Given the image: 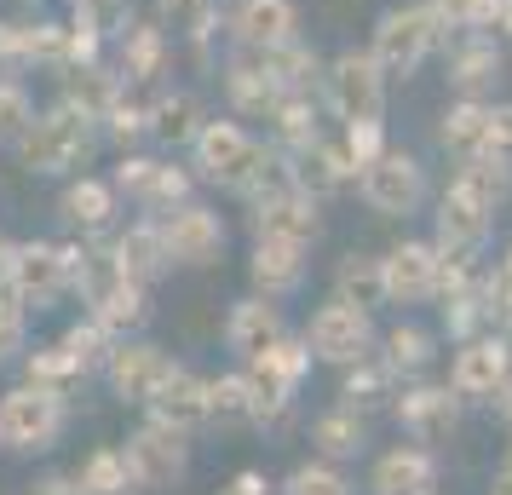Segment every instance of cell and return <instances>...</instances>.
I'll list each match as a JSON object with an SVG mask.
<instances>
[{
  "label": "cell",
  "instance_id": "50",
  "mask_svg": "<svg viewBox=\"0 0 512 495\" xmlns=\"http://www.w3.org/2000/svg\"><path fill=\"white\" fill-rule=\"evenodd\" d=\"M29 495H81V484H75V478H41Z\"/></svg>",
  "mask_w": 512,
  "mask_h": 495
},
{
  "label": "cell",
  "instance_id": "40",
  "mask_svg": "<svg viewBox=\"0 0 512 495\" xmlns=\"http://www.w3.org/2000/svg\"><path fill=\"white\" fill-rule=\"evenodd\" d=\"M282 495H351V484H346V472L334 467V461H305V467L288 472Z\"/></svg>",
  "mask_w": 512,
  "mask_h": 495
},
{
  "label": "cell",
  "instance_id": "48",
  "mask_svg": "<svg viewBox=\"0 0 512 495\" xmlns=\"http://www.w3.org/2000/svg\"><path fill=\"white\" fill-rule=\"evenodd\" d=\"M484 150L512 167V104H489V144Z\"/></svg>",
  "mask_w": 512,
  "mask_h": 495
},
{
  "label": "cell",
  "instance_id": "45",
  "mask_svg": "<svg viewBox=\"0 0 512 495\" xmlns=\"http://www.w3.org/2000/svg\"><path fill=\"white\" fill-rule=\"evenodd\" d=\"M484 306H489V323H512V248L501 254L495 265V277L484 288Z\"/></svg>",
  "mask_w": 512,
  "mask_h": 495
},
{
  "label": "cell",
  "instance_id": "25",
  "mask_svg": "<svg viewBox=\"0 0 512 495\" xmlns=\"http://www.w3.org/2000/svg\"><path fill=\"white\" fill-rule=\"evenodd\" d=\"M93 317L104 323V329L116 334H133L150 323V300H144V283H133V277H121V271H110V283L93 288Z\"/></svg>",
  "mask_w": 512,
  "mask_h": 495
},
{
  "label": "cell",
  "instance_id": "36",
  "mask_svg": "<svg viewBox=\"0 0 512 495\" xmlns=\"http://www.w3.org/2000/svg\"><path fill=\"white\" fill-rule=\"evenodd\" d=\"M116 346H121V340H116L110 329H104L98 317H87V323H75V329L64 334V352H70L75 363H81V375H93V369H104Z\"/></svg>",
  "mask_w": 512,
  "mask_h": 495
},
{
  "label": "cell",
  "instance_id": "27",
  "mask_svg": "<svg viewBox=\"0 0 512 495\" xmlns=\"http://www.w3.org/2000/svg\"><path fill=\"white\" fill-rule=\"evenodd\" d=\"M334 300H346V306H357V311L392 306V294H386V265L374 260V254H346L340 271H334Z\"/></svg>",
  "mask_w": 512,
  "mask_h": 495
},
{
  "label": "cell",
  "instance_id": "41",
  "mask_svg": "<svg viewBox=\"0 0 512 495\" xmlns=\"http://www.w3.org/2000/svg\"><path fill=\"white\" fill-rule=\"evenodd\" d=\"M121 64H127V75H139V81L162 70V29L156 24L127 29V41H121Z\"/></svg>",
  "mask_w": 512,
  "mask_h": 495
},
{
  "label": "cell",
  "instance_id": "44",
  "mask_svg": "<svg viewBox=\"0 0 512 495\" xmlns=\"http://www.w3.org/2000/svg\"><path fill=\"white\" fill-rule=\"evenodd\" d=\"M24 334H29V306L12 288H0V363L24 352Z\"/></svg>",
  "mask_w": 512,
  "mask_h": 495
},
{
  "label": "cell",
  "instance_id": "23",
  "mask_svg": "<svg viewBox=\"0 0 512 495\" xmlns=\"http://www.w3.org/2000/svg\"><path fill=\"white\" fill-rule=\"evenodd\" d=\"M144 409H150V421L179 426V432H196V426L208 421V380L190 375V369H173V375L162 380V392L144 403Z\"/></svg>",
  "mask_w": 512,
  "mask_h": 495
},
{
  "label": "cell",
  "instance_id": "49",
  "mask_svg": "<svg viewBox=\"0 0 512 495\" xmlns=\"http://www.w3.org/2000/svg\"><path fill=\"white\" fill-rule=\"evenodd\" d=\"M225 495H271V484H265V472H236Z\"/></svg>",
  "mask_w": 512,
  "mask_h": 495
},
{
  "label": "cell",
  "instance_id": "39",
  "mask_svg": "<svg viewBox=\"0 0 512 495\" xmlns=\"http://www.w3.org/2000/svg\"><path fill=\"white\" fill-rule=\"evenodd\" d=\"M29 380H35V386H52V392H64L70 380H81V363L64 352V340H52V346H35V357H29Z\"/></svg>",
  "mask_w": 512,
  "mask_h": 495
},
{
  "label": "cell",
  "instance_id": "35",
  "mask_svg": "<svg viewBox=\"0 0 512 495\" xmlns=\"http://www.w3.org/2000/svg\"><path fill=\"white\" fill-rule=\"evenodd\" d=\"M426 6H432V18L443 24V35L489 29V24H501V12H507V0H426Z\"/></svg>",
  "mask_w": 512,
  "mask_h": 495
},
{
  "label": "cell",
  "instance_id": "11",
  "mask_svg": "<svg viewBox=\"0 0 512 495\" xmlns=\"http://www.w3.org/2000/svg\"><path fill=\"white\" fill-rule=\"evenodd\" d=\"M156 225H162V242H167V260L173 265H213L225 254V219L213 208H202V202H179Z\"/></svg>",
  "mask_w": 512,
  "mask_h": 495
},
{
  "label": "cell",
  "instance_id": "19",
  "mask_svg": "<svg viewBox=\"0 0 512 495\" xmlns=\"http://www.w3.org/2000/svg\"><path fill=\"white\" fill-rule=\"evenodd\" d=\"M374 495H432L438 490V461L426 444H397L374 461V478H369Z\"/></svg>",
  "mask_w": 512,
  "mask_h": 495
},
{
  "label": "cell",
  "instance_id": "47",
  "mask_svg": "<svg viewBox=\"0 0 512 495\" xmlns=\"http://www.w3.org/2000/svg\"><path fill=\"white\" fill-rule=\"evenodd\" d=\"M150 173H156L150 156H121V167H116V179H110V185H116L121 196H133V202H139L144 185H150Z\"/></svg>",
  "mask_w": 512,
  "mask_h": 495
},
{
  "label": "cell",
  "instance_id": "4",
  "mask_svg": "<svg viewBox=\"0 0 512 495\" xmlns=\"http://www.w3.org/2000/svg\"><path fill=\"white\" fill-rule=\"evenodd\" d=\"M70 421V409H64V392H52V386H12L6 398H0V438L6 449H18V455H41V449L58 444V432Z\"/></svg>",
  "mask_w": 512,
  "mask_h": 495
},
{
  "label": "cell",
  "instance_id": "6",
  "mask_svg": "<svg viewBox=\"0 0 512 495\" xmlns=\"http://www.w3.org/2000/svg\"><path fill=\"white\" fill-rule=\"evenodd\" d=\"M323 93L340 121H380L386 116V70L374 52H340L323 75Z\"/></svg>",
  "mask_w": 512,
  "mask_h": 495
},
{
  "label": "cell",
  "instance_id": "17",
  "mask_svg": "<svg viewBox=\"0 0 512 495\" xmlns=\"http://www.w3.org/2000/svg\"><path fill=\"white\" fill-rule=\"evenodd\" d=\"M231 35L236 47H254V52L288 47V41H300V6L294 0H236Z\"/></svg>",
  "mask_w": 512,
  "mask_h": 495
},
{
  "label": "cell",
  "instance_id": "42",
  "mask_svg": "<svg viewBox=\"0 0 512 495\" xmlns=\"http://www.w3.org/2000/svg\"><path fill=\"white\" fill-rule=\"evenodd\" d=\"M35 121V98L18 81H0V144H18Z\"/></svg>",
  "mask_w": 512,
  "mask_h": 495
},
{
  "label": "cell",
  "instance_id": "8",
  "mask_svg": "<svg viewBox=\"0 0 512 495\" xmlns=\"http://www.w3.org/2000/svg\"><path fill=\"white\" fill-rule=\"evenodd\" d=\"M357 190L380 219H409V213L426 202V167L409 156V150H386L380 162H369L357 173Z\"/></svg>",
  "mask_w": 512,
  "mask_h": 495
},
{
  "label": "cell",
  "instance_id": "20",
  "mask_svg": "<svg viewBox=\"0 0 512 495\" xmlns=\"http://www.w3.org/2000/svg\"><path fill=\"white\" fill-rule=\"evenodd\" d=\"M282 334H288V329H282V311H277V300H265V294L236 300L231 317H225V346H231L242 363H248V357H259V352H271Z\"/></svg>",
  "mask_w": 512,
  "mask_h": 495
},
{
  "label": "cell",
  "instance_id": "33",
  "mask_svg": "<svg viewBox=\"0 0 512 495\" xmlns=\"http://www.w3.org/2000/svg\"><path fill=\"white\" fill-rule=\"evenodd\" d=\"M340 398L351 403V409H369V403L380 398H397V369L386 363V357H363V363H351L346 369V392Z\"/></svg>",
  "mask_w": 512,
  "mask_h": 495
},
{
  "label": "cell",
  "instance_id": "21",
  "mask_svg": "<svg viewBox=\"0 0 512 495\" xmlns=\"http://www.w3.org/2000/svg\"><path fill=\"white\" fill-rule=\"evenodd\" d=\"M501 41H489V29H472L461 35V47L449 52V87L461 98H484L495 81H501Z\"/></svg>",
  "mask_w": 512,
  "mask_h": 495
},
{
  "label": "cell",
  "instance_id": "37",
  "mask_svg": "<svg viewBox=\"0 0 512 495\" xmlns=\"http://www.w3.org/2000/svg\"><path fill=\"white\" fill-rule=\"evenodd\" d=\"M179 202H190V173L173 162H156V173H150V185H144L139 208H150V219H162V213H173Z\"/></svg>",
  "mask_w": 512,
  "mask_h": 495
},
{
  "label": "cell",
  "instance_id": "38",
  "mask_svg": "<svg viewBox=\"0 0 512 495\" xmlns=\"http://www.w3.org/2000/svg\"><path fill=\"white\" fill-rule=\"evenodd\" d=\"M386 363H392L397 375H420V369L432 363V334L415 329V323H409V329H392L386 334Z\"/></svg>",
  "mask_w": 512,
  "mask_h": 495
},
{
  "label": "cell",
  "instance_id": "16",
  "mask_svg": "<svg viewBox=\"0 0 512 495\" xmlns=\"http://www.w3.org/2000/svg\"><path fill=\"white\" fill-rule=\"evenodd\" d=\"M489 225H495V213L478 208L472 196H461V190L449 185V190H443V202H438V254H443V260L472 265L478 254H484Z\"/></svg>",
  "mask_w": 512,
  "mask_h": 495
},
{
  "label": "cell",
  "instance_id": "29",
  "mask_svg": "<svg viewBox=\"0 0 512 495\" xmlns=\"http://www.w3.org/2000/svg\"><path fill=\"white\" fill-rule=\"evenodd\" d=\"M311 444L323 449V461H351V455L369 449V421L351 403H340V409H328V415L311 421Z\"/></svg>",
  "mask_w": 512,
  "mask_h": 495
},
{
  "label": "cell",
  "instance_id": "1",
  "mask_svg": "<svg viewBox=\"0 0 512 495\" xmlns=\"http://www.w3.org/2000/svg\"><path fill=\"white\" fill-rule=\"evenodd\" d=\"M93 144H98V121L87 116V110H75V104H52L47 116L29 121V133L18 139V156H24L29 173L58 179V173L87 167Z\"/></svg>",
  "mask_w": 512,
  "mask_h": 495
},
{
  "label": "cell",
  "instance_id": "14",
  "mask_svg": "<svg viewBox=\"0 0 512 495\" xmlns=\"http://www.w3.org/2000/svg\"><path fill=\"white\" fill-rule=\"evenodd\" d=\"M173 369H179V363H173L162 346H150V340H121L116 352H110V363H104V380H110V392H116L121 403H150Z\"/></svg>",
  "mask_w": 512,
  "mask_h": 495
},
{
  "label": "cell",
  "instance_id": "18",
  "mask_svg": "<svg viewBox=\"0 0 512 495\" xmlns=\"http://www.w3.org/2000/svg\"><path fill=\"white\" fill-rule=\"evenodd\" d=\"M248 277H254V294H265V300L294 294L300 277H305V242H288V236H254Z\"/></svg>",
  "mask_w": 512,
  "mask_h": 495
},
{
  "label": "cell",
  "instance_id": "28",
  "mask_svg": "<svg viewBox=\"0 0 512 495\" xmlns=\"http://www.w3.org/2000/svg\"><path fill=\"white\" fill-rule=\"evenodd\" d=\"M449 185L461 190V196H472L478 208H501L512 196V167L501 162V156H489V150H478V156H461V167H455V179Z\"/></svg>",
  "mask_w": 512,
  "mask_h": 495
},
{
  "label": "cell",
  "instance_id": "56",
  "mask_svg": "<svg viewBox=\"0 0 512 495\" xmlns=\"http://www.w3.org/2000/svg\"><path fill=\"white\" fill-rule=\"evenodd\" d=\"M0 47H6V24H0Z\"/></svg>",
  "mask_w": 512,
  "mask_h": 495
},
{
  "label": "cell",
  "instance_id": "46",
  "mask_svg": "<svg viewBox=\"0 0 512 495\" xmlns=\"http://www.w3.org/2000/svg\"><path fill=\"white\" fill-rule=\"evenodd\" d=\"M104 121H110V133H116L121 144H133L139 133H150V110H144V104H127V98H116V104L104 110Z\"/></svg>",
  "mask_w": 512,
  "mask_h": 495
},
{
  "label": "cell",
  "instance_id": "10",
  "mask_svg": "<svg viewBox=\"0 0 512 495\" xmlns=\"http://www.w3.org/2000/svg\"><path fill=\"white\" fill-rule=\"evenodd\" d=\"M190 432L179 426H162V421H144L133 438H127V461L139 472L144 490H173V484H185L190 472Z\"/></svg>",
  "mask_w": 512,
  "mask_h": 495
},
{
  "label": "cell",
  "instance_id": "5",
  "mask_svg": "<svg viewBox=\"0 0 512 495\" xmlns=\"http://www.w3.org/2000/svg\"><path fill=\"white\" fill-rule=\"evenodd\" d=\"M6 288L35 311L58 306L75 288V248H58V242H18V248H12V265H6Z\"/></svg>",
  "mask_w": 512,
  "mask_h": 495
},
{
  "label": "cell",
  "instance_id": "57",
  "mask_svg": "<svg viewBox=\"0 0 512 495\" xmlns=\"http://www.w3.org/2000/svg\"><path fill=\"white\" fill-rule=\"evenodd\" d=\"M0 449H6V438H0Z\"/></svg>",
  "mask_w": 512,
  "mask_h": 495
},
{
  "label": "cell",
  "instance_id": "30",
  "mask_svg": "<svg viewBox=\"0 0 512 495\" xmlns=\"http://www.w3.org/2000/svg\"><path fill=\"white\" fill-rule=\"evenodd\" d=\"M75 484H81V495H144L127 449H93L75 472Z\"/></svg>",
  "mask_w": 512,
  "mask_h": 495
},
{
  "label": "cell",
  "instance_id": "15",
  "mask_svg": "<svg viewBox=\"0 0 512 495\" xmlns=\"http://www.w3.org/2000/svg\"><path fill=\"white\" fill-rule=\"evenodd\" d=\"M397 421L415 444H443L461 426V392L455 386H403L397 392Z\"/></svg>",
  "mask_w": 512,
  "mask_h": 495
},
{
  "label": "cell",
  "instance_id": "7",
  "mask_svg": "<svg viewBox=\"0 0 512 495\" xmlns=\"http://www.w3.org/2000/svg\"><path fill=\"white\" fill-rule=\"evenodd\" d=\"M305 346L317 363H334V369H351V363H363L374 357V323L369 311L346 306V300H328L317 306V317L305 323Z\"/></svg>",
  "mask_w": 512,
  "mask_h": 495
},
{
  "label": "cell",
  "instance_id": "13",
  "mask_svg": "<svg viewBox=\"0 0 512 495\" xmlns=\"http://www.w3.org/2000/svg\"><path fill=\"white\" fill-rule=\"evenodd\" d=\"M512 380V340L507 334H472L461 340V352L449 363V386L461 398H495Z\"/></svg>",
  "mask_w": 512,
  "mask_h": 495
},
{
  "label": "cell",
  "instance_id": "12",
  "mask_svg": "<svg viewBox=\"0 0 512 495\" xmlns=\"http://www.w3.org/2000/svg\"><path fill=\"white\" fill-rule=\"evenodd\" d=\"M386 265V294H392V306H426V300H438L443 288V254L438 242H397L380 254Z\"/></svg>",
  "mask_w": 512,
  "mask_h": 495
},
{
  "label": "cell",
  "instance_id": "31",
  "mask_svg": "<svg viewBox=\"0 0 512 495\" xmlns=\"http://www.w3.org/2000/svg\"><path fill=\"white\" fill-rule=\"evenodd\" d=\"M443 144L455 156H478L489 144V98H455L443 116Z\"/></svg>",
  "mask_w": 512,
  "mask_h": 495
},
{
  "label": "cell",
  "instance_id": "24",
  "mask_svg": "<svg viewBox=\"0 0 512 495\" xmlns=\"http://www.w3.org/2000/svg\"><path fill=\"white\" fill-rule=\"evenodd\" d=\"M254 236H288V242L311 248V236H317V196L311 190H282V196L254 202Z\"/></svg>",
  "mask_w": 512,
  "mask_h": 495
},
{
  "label": "cell",
  "instance_id": "52",
  "mask_svg": "<svg viewBox=\"0 0 512 495\" xmlns=\"http://www.w3.org/2000/svg\"><path fill=\"white\" fill-rule=\"evenodd\" d=\"M495 484H507V490H512V455L501 461V472H495Z\"/></svg>",
  "mask_w": 512,
  "mask_h": 495
},
{
  "label": "cell",
  "instance_id": "22",
  "mask_svg": "<svg viewBox=\"0 0 512 495\" xmlns=\"http://www.w3.org/2000/svg\"><path fill=\"white\" fill-rule=\"evenodd\" d=\"M167 242H162V225L156 219H139V225H127V231L116 236V248H110V271H121V277H133V283H156L167 271Z\"/></svg>",
  "mask_w": 512,
  "mask_h": 495
},
{
  "label": "cell",
  "instance_id": "26",
  "mask_svg": "<svg viewBox=\"0 0 512 495\" xmlns=\"http://www.w3.org/2000/svg\"><path fill=\"white\" fill-rule=\"evenodd\" d=\"M116 196H121V190L110 185V179H87V173H81V179H70V185H64L58 213L70 219L75 231H104V225L116 219Z\"/></svg>",
  "mask_w": 512,
  "mask_h": 495
},
{
  "label": "cell",
  "instance_id": "55",
  "mask_svg": "<svg viewBox=\"0 0 512 495\" xmlns=\"http://www.w3.org/2000/svg\"><path fill=\"white\" fill-rule=\"evenodd\" d=\"M75 6H98V0H75Z\"/></svg>",
  "mask_w": 512,
  "mask_h": 495
},
{
  "label": "cell",
  "instance_id": "51",
  "mask_svg": "<svg viewBox=\"0 0 512 495\" xmlns=\"http://www.w3.org/2000/svg\"><path fill=\"white\" fill-rule=\"evenodd\" d=\"M495 403H501V421L512 426V380H507V386H501V392H495Z\"/></svg>",
  "mask_w": 512,
  "mask_h": 495
},
{
  "label": "cell",
  "instance_id": "43",
  "mask_svg": "<svg viewBox=\"0 0 512 495\" xmlns=\"http://www.w3.org/2000/svg\"><path fill=\"white\" fill-rule=\"evenodd\" d=\"M340 144H346V156H351L357 173L392 150V144H386V121H346V139H340Z\"/></svg>",
  "mask_w": 512,
  "mask_h": 495
},
{
  "label": "cell",
  "instance_id": "2",
  "mask_svg": "<svg viewBox=\"0 0 512 495\" xmlns=\"http://www.w3.org/2000/svg\"><path fill=\"white\" fill-rule=\"evenodd\" d=\"M438 41H443V24L432 18V6H426V0H409V6H392V12L374 24L369 52H374V64L386 70V81H409V75L438 52Z\"/></svg>",
  "mask_w": 512,
  "mask_h": 495
},
{
  "label": "cell",
  "instance_id": "3",
  "mask_svg": "<svg viewBox=\"0 0 512 495\" xmlns=\"http://www.w3.org/2000/svg\"><path fill=\"white\" fill-rule=\"evenodd\" d=\"M190 156H196V167H202V179H208V185L236 190V196H242V190L254 185V173L265 167L271 150H265L242 121H219V116H213V121H202V133L190 139Z\"/></svg>",
  "mask_w": 512,
  "mask_h": 495
},
{
  "label": "cell",
  "instance_id": "34",
  "mask_svg": "<svg viewBox=\"0 0 512 495\" xmlns=\"http://www.w3.org/2000/svg\"><path fill=\"white\" fill-rule=\"evenodd\" d=\"M150 133L162 144H190L202 133V110H196V98L190 93H173L162 104H150Z\"/></svg>",
  "mask_w": 512,
  "mask_h": 495
},
{
  "label": "cell",
  "instance_id": "53",
  "mask_svg": "<svg viewBox=\"0 0 512 495\" xmlns=\"http://www.w3.org/2000/svg\"><path fill=\"white\" fill-rule=\"evenodd\" d=\"M162 6H173V12H190V6H208V0H162Z\"/></svg>",
  "mask_w": 512,
  "mask_h": 495
},
{
  "label": "cell",
  "instance_id": "54",
  "mask_svg": "<svg viewBox=\"0 0 512 495\" xmlns=\"http://www.w3.org/2000/svg\"><path fill=\"white\" fill-rule=\"evenodd\" d=\"M489 495H512V490H507V484H495V490H489Z\"/></svg>",
  "mask_w": 512,
  "mask_h": 495
},
{
  "label": "cell",
  "instance_id": "32",
  "mask_svg": "<svg viewBox=\"0 0 512 495\" xmlns=\"http://www.w3.org/2000/svg\"><path fill=\"white\" fill-rule=\"evenodd\" d=\"M208 421H219V426L254 421V380H248V369L208 380Z\"/></svg>",
  "mask_w": 512,
  "mask_h": 495
},
{
  "label": "cell",
  "instance_id": "9",
  "mask_svg": "<svg viewBox=\"0 0 512 495\" xmlns=\"http://www.w3.org/2000/svg\"><path fill=\"white\" fill-rule=\"evenodd\" d=\"M242 369H248V380H254V421H277L282 409H288V398L300 392L305 369H311V346L282 334L271 352L248 357Z\"/></svg>",
  "mask_w": 512,
  "mask_h": 495
}]
</instances>
